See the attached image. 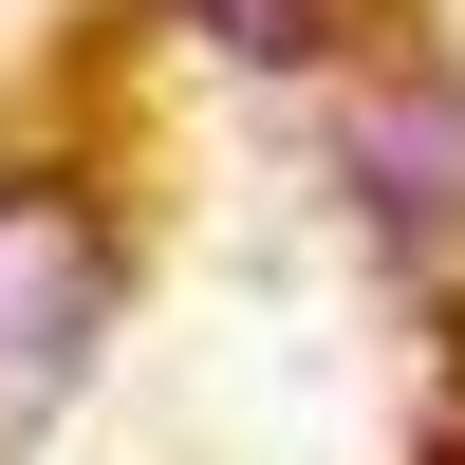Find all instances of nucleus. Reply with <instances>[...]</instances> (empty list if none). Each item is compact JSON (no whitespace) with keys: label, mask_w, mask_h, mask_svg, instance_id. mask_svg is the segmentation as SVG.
<instances>
[{"label":"nucleus","mask_w":465,"mask_h":465,"mask_svg":"<svg viewBox=\"0 0 465 465\" xmlns=\"http://www.w3.org/2000/svg\"><path fill=\"white\" fill-rule=\"evenodd\" d=\"M335 168H354V205L391 223L410 261H447V242H465V94H447V74L354 94V112H335Z\"/></svg>","instance_id":"nucleus-2"},{"label":"nucleus","mask_w":465,"mask_h":465,"mask_svg":"<svg viewBox=\"0 0 465 465\" xmlns=\"http://www.w3.org/2000/svg\"><path fill=\"white\" fill-rule=\"evenodd\" d=\"M112 298H131L112 205L56 186V168H0V447L56 429V391L112 354Z\"/></svg>","instance_id":"nucleus-1"},{"label":"nucleus","mask_w":465,"mask_h":465,"mask_svg":"<svg viewBox=\"0 0 465 465\" xmlns=\"http://www.w3.org/2000/svg\"><path fill=\"white\" fill-rule=\"evenodd\" d=\"M205 56H242V74H317L335 37H354V0H168Z\"/></svg>","instance_id":"nucleus-3"}]
</instances>
